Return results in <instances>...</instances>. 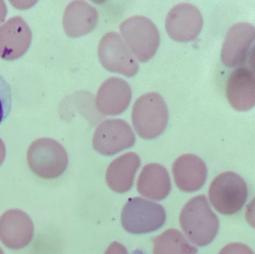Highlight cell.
<instances>
[{
  "mask_svg": "<svg viewBox=\"0 0 255 254\" xmlns=\"http://www.w3.org/2000/svg\"><path fill=\"white\" fill-rule=\"evenodd\" d=\"M140 165V159L133 152L125 153L114 159L106 172V180L113 191L124 193L132 187L136 171Z\"/></svg>",
  "mask_w": 255,
  "mask_h": 254,
  "instance_id": "cell-17",
  "label": "cell"
},
{
  "mask_svg": "<svg viewBox=\"0 0 255 254\" xmlns=\"http://www.w3.org/2000/svg\"><path fill=\"white\" fill-rule=\"evenodd\" d=\"M247 196L246 183L240 176L233 172L218 175L209 189L211 204L217 211L226 215L239 212L245 204Z\"/></svg>",
  "mask_w": 255,
  "mask_h": 254,
  "instance_id": "cell-6",
  "label": "cell"
},
{
  "mask_svg": "<svg viewBox=\"0 0 255 254\" xmlns=\"http://www.w3.org/2000/svg\"><path fill=\"white\" fill-rule=\"evenodd\" d=\"M227 99L233 108L247 111L255 105V75L249 69L239 67L230 74L227 83Z\"/></svg>",
  "mask_w": 255,
  "mask_h": 254,
  "instance_id": "cell-15",
  "label": "cell"
},
{
  "mask_svg": "<svg viewBox=\"0 0 255 254\" xmlns=\"http://www.w3.org/2000/svg\"><path fill=\"white\" fill-rule=\"evenodd\" d=\"M97 9L84 0H73L66 7L62 23L66 35L77 38L91 32L98 21Z\"/></svg>",
  "mask_w": 255,
  "mask_h": 254,
  "instance_id": "cell-16",
  "label": "cell"
},
{
  "mask_svg": "<svg viewBox=\"0 0 255 254\" xmlns=\"http://www.w3.org/2000/svg\"><path fill=\"white\" fill-rule=\"evenodd\" d=\"M135 142V135L128 123L121 119H109L97 127L93 147L102 155L112 156L131 147Z\"/></svg>",
  "mask_w": 255,
  "mask_h": 254,
  "instance_id": "cell-8",
  "label": "cell"
},
{
  "mask_svg": "<svg viewBox=\"0 0 255 254\" xmlns=\"http://www.w3.org/2000/svg\"><path fill=\"white\" fill-rule=\"evenodd\" d=\"M136 188L139 194L145 198L155 201L164 199L171 189L168 171L157 163L145 165L139 175Z\"/></svg>",
  "mask_w": 255,
  "mask_h": 254,
  "instance_id": "cell-18",
  "label": "cell"
},
{
  "mask_svg": "<svg viewBox=\"0 0 255 254\" xmlns=\"http://www.w3.org/2000/svg\"><path fill=\"white\" fill-rule=\"evenodd\" d=\"M131 89L124 79L112 77L104 81L98 90L96 105L104 115L114 116L124 112L131 98Z\"/></svg>",
  "mask_w": 255,
  "mask_h": 254,
  "instance_id": "cell-13",
  "label": "cell"
},
{
  "mask_svg": "<svg viewBox=\"0 0 255 254\" xmlns=\"http://www.w3.org/2000/svg\"><path fill=\"white\" fill-rule=\"evenodd\" d=\"M203 19L199 9L189 3H180L172 7L165 18V27L169 37L178 42L195 39L203 26Z\"/></svg>",
  "mask_w": 255,
  "mask_h": 254,
  "instance_id": "cell-9",
  "label": "cell"
},
{
  "mask_svg": "<svg viewBox=\"0 0 255 254\" xmlns=\"http://www.w3.org/2000/svg\"><path fill=\"white\" fill-rule=\"evenodd\" d=\"M218 254H255L252 250L245 244L233 243L226 245Z\"/></svg>",
  "mask_w": 255,
  "mask_h": 254,
  "instance_id": "cell-20",
  "label": "cell"
},
{
  "mask_svg": "<svg viewBox=\"0 0 255 254\" xmlns=\"http://www.w3.org/2000/svg\"><path fill=\"white\" fill-rule=\"evenodd\" d=\"M249 64L252 72L255 74V44L252 48L250 53Z\"/></svg>",
  "mask_w": 255,
  "mask_h": 254,
  "instance_id": "cell-23",
  "label": "cell"
},
{
  "mask_svg": "<svg viewBox=\"0 0 255 254\" xmlns=\"http://www.w3.org/2000/svg\"><path fill=\"white\" fill-rule=\"evenodd\" d=\"M31 39V31L21 16L10 18L0 28L1 58L7 61L20 58L28 49Z\"/></svg>",
  "mask_w": 255,
  "mask_h": 254,
  "instance_id": "cell-11",
  "label": "cell"
},
{
  "mask_svg": "<svg viewBox=\"0 0 255 254\" xmlns=\"http://www.w3.org/2000/svg\"><path fill=\"white\" fill-rule=\"evenodd\" d=\"M98 55L103 67L111 72L130 77L135 75L139 65L121 36L110 31L101 38Z\"/></svg>",
  "mask_w": 255,
  "mask_h": 254,
  "instance_id": "cell-7",
  "label": "cell"
},
{
  "mask_svg": "<svg viewBox=\"0 0 255 254\" xmlns=\"http://www.w3.org/2000/svg\"><path fill=\"white\" fill-rule=\"evenodd\" d=\"M104 254H128L126 248L121 243L114 242L110 244Z\"/></svg>",
  "mask_w": 255,
  "mask_h": 254,
  "instance_id": "cell-22",
  "label": "cell"
},
{
  "mask_svg": "<svg viewBox=\"0 0 255 254\" xmlns=\"http://www.w3.org/2000/svg\"><path fill=\"white\" fill-rule=\"evenodd\" d=\"M166 213L160 204L140 197L128 199L121 214L124 229L132 234L150 233L165 223Z\"/></svg>",
  "mask_w": 255,
  "mask_h": 254,
  "instance_id": "cell-5",
  "label": "cell"
},
{
  "mask_svg": "<svg viewBox=\"0 0 255 254\" xmlns=\"http://www.w3.org/2000/svg\"><path fill=\"white\" fill-rule=\"evenodd\" d=\"M175 183L177 188L184 192H193L204 185L207 177L205 162L192 154L178 157L172 167Z\"/></svg>",
  "mask_w": 255,
  "mask_h": 254,
  "instance_id": "cell-14",
  "label": "cell"
},
{
  "mask_svg": "<svg viewBox=\"0 0 255 254\" xmlns=\"http://www.w3.org/2000/svg\"><path fill=\"white\" fill-rule=\"evenodd\" d=\"M31 170L45 179H54L66 170L68 156L58 142L50 138H40L32 142L26 152Z\"/></svg>",
  "mask_w": 255,
  "mask_h": 254,
  "instance_id": "cell-3",
  "label": "cell"
},
{
  "mask_svg": "<svg viewBox=\"0 0 255 254\" xmlns=\"http://www.w3.org/2000/svg\"><path fill=\"white\" fill-rule=\"evenodd\" d=\"M245 217L247 223L255 229V197L248 205Z\"/></svg>",
  "mask_w": 255,
  "mask_h": 254,
  "instance_id": "cell-21",
  "label": "cell"
},
{
  "mask_svg": "<svg viewBox=\"0 0 255 254\" xmlns=\"http://www.w3.org/2000/svg\"><path fill=\"white\" fill-rule=\"evenodd\" d=\"M120 31L128 48L141 62L149 60L160 43V35L155 24L148 17L133 15L120 24Z\"/></svg>",
  "mask_w": 255,
  "mask_h": 254,
  "instance_id": "cell-4",
  "label": "cell"
},
{
  "mask_svg": "<svg viewBox=\"0 0 255 254\" xmlns=\"http://www.w3.org/2000/svg\"><path fill=\"white\" fill-rule=\"evenodd\" d=\"M179 222L187 238L199 247L211 243L219 228L218 218L204 195L196 196L187 202L181 211Z\"/></svg>",
  "mask_w": 255,
  "mask_h": 254,
  "instance_id": "cell-1",
  "label": "cell"
},
{
  "mask_svg": "<svg viewBox=\"0 0 255 254\" xmlns=\"http://www.w3.org/2000/svg\"><path fill=\"white\" fill-rule=\"evenodd\" d=\"M255 39V27L247 22L234 24L227 32L221 53L223 63L229 67L244 64Z\"/></svg>",
  "mask_w": 255,
  "mask_h": 254,
  "instance_id": "cell-10",
  "label": "cell"
},
{
  "mask_svg": "<svg viewBox=\"0 0 255 254\" xmlns=\"http://www.w3.org/2000/svg\"><path fill=\"white\" fill-rule=\"evenodd\" d=\"M34 233L30 217L22 211L12 209L6 211L0 219V238L7 248L19 250L28 245Z\"/></svg>",
  "mask_w": 255,
  "mask_h": 254,
  "instance_id": "cell-12",
  "label": "cell"
},
{
  "mask_svg": "<svg viewBox=\"0 0 255 254\" xmlns=\"http://www.w3.org/2000/svg\"><path fill=\"white\" fill-rule=\"evenodd\" d=\"M166 104L160 94L151 92L144 94L134 102L131 121L141 138L153 139L161 134L168 122Z\"/></svg>",
  "mask_w": 255,
  "mask_h": 254,
  "instance_id": "cell-2",
  "label": "cell"
},
{
  "mask_svg": "<svg viewBox=\"0 0 255 254\" xmlns=\"http://www.w3.org/2000/svg\"><path fill=\"white\" fill-rule=\"evenodd\" d=\"M153 254H196L197 249L180 231L170 229L153 238Z\"/></svg>",
  "mask_w": 255,
  "mask_h": 254,
  "instance_id": "cell-19",
  "label": "cell"
}]
</instances>
